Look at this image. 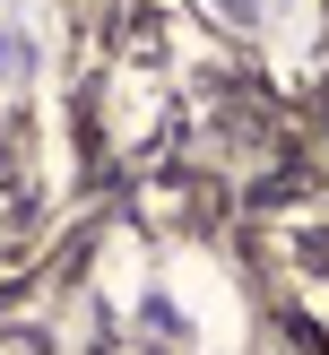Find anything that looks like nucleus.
Listing matches in <instances>:
<instances>
[{"label":"nucleus","instance_id":"1","mask_svg":"<svg viewBox=\"0 0 329 355\" xmlns=\"http://www.w3.org/2000/svg\"><path fill=\"white\" fill-rule=\"evenodd\" d=\"M217 9H225V17H234V26H242V35H251V26H269V0H217Z\"/></svg>","mask_w":329,"mask_h":355}]
</instances>
